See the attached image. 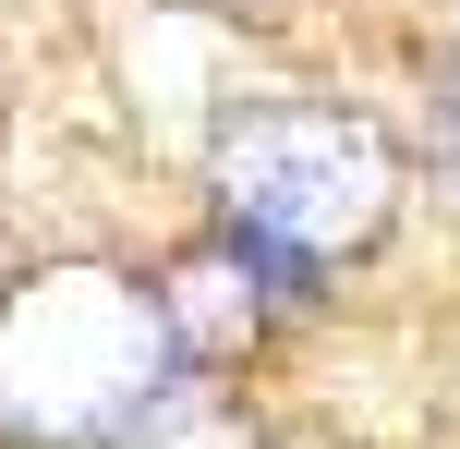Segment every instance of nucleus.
Wrapping results in <instances>:
<instances>
[{
	"mask_svg": "<svg viewBox=\"0 0 460 449\" xmlns=\"http://www.w3.org/2000/svg\"><path fill=\"white\" fill-rule=\"evenodd\" d=\"M121 449H254V437H243V426H230V413H218V401H182V389H170V401H158V413H146V426H134V437H121Z\"/></svg>",
	"mask_w": 460,
	"mask_h": 449,
	"instance_id": "obj_3",
	"label": "nucleus"
},
{
	"mask_svg": "<svg viewBox=\"0 0 460 449\" xmlns=\"http://www.w3.org/2000/svg\"><path fill=\"white\" fill-rule=\"evenodd\" d=\"M437 134H448V170H460V73H448V97H437Z\"/></svg>",
	"mask_w": 460,
	"mask_h": 449,
	"instance_id": "obj_4",
	"label": "nucleus"
},
{
	"mask_svg": "<svg viewBox=\"0 0 460 449\" xmlns=\"http://www.w3.org/2000/svg\"><path fill=\"white\" fill-rule=\"evenodd\" d=\"M218 207L279 256H340L388 219V146L327 97H267L218 121Z\"/></svg>",
	"mask_w": 460,
	"mask_h": 449,
	"instance_id": "obj_2",
	"label": "nucleus"
},
{
	"mask_svg": "<svg viewBox=\"0 0 460 449\" xmlns=\"http://www.w3.org/2000/svg\"><path fill=\"white\" fill-rule=\"evenodd\" d=\"M182 328L170 292L110 280V267H49L0 304V413L24 437H134L182 389Z\"/></svg>",
	"mask_w": 460,
	"mask_h": 449,
	"instance_id": "obj_1",
	"label": "nucleus"
}]
</instances>
